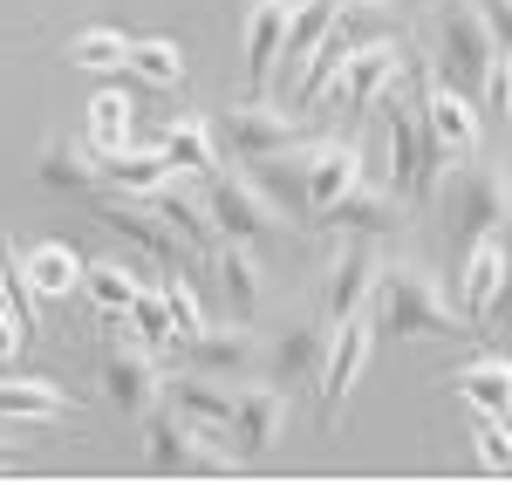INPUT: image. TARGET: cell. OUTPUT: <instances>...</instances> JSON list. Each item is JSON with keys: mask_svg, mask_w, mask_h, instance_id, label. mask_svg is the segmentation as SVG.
Wrapping results in <instances>:
<instances>
[{"mask_svg": "<svg viewBox=\"0 0 512 485\" xmlns=\"http://www.w3.org/2000/svg\"><path fill=\"white\" fill-rule=\"evenodd\" d=\"M362 315L376 335H390V342H458V335H478L465 315H458V301L437 287V274L424 260H383L376 267V287H369V301H362Z\"/></svg>", "mask_w": 512, "mask_h": 485, "instance_id": "cell-1", "label": "cell"}, {"mask_svg": "<svg viewBox=\"0 0 512 485\" xmlns=\"http://www.w3.org/2000/svg\"><path fill=\"white\" fill-rule=\"evenodd\" d=\"M144 465H151V479H233L246 458H233L226 445V424H198L185 410L158 397V404L144 410Z\"/></svg>", "mask_w": 512, "mask_h": 485, "instance_id": "cell-2", "label": "cell"}, {"mask_svg": "<svg viewBox=\"0 0 512 485\" xmlns=\"http://www.w3.org/2000/svg\"><path fill=\"white\" fill-rule=\"evenodd\" d=\"M417 82H424V62L410 55L403 76L383 82V96L369 103V110H383V123H390V192L403 205H417V199H431V192H437V164H431V144H424Z\"/></svg>", "mask_w": 512, "mask_h": 485, "instance_id": "cell-3", "label": "cell"}, {"mask_svg": "<svg viewBox=\"0 0 512 485\" xmlns=\"http://www.w3.org/2000/svg\"><path fill=\"white\" fill-rule=\"evenodd\" d=\"M198 192H205V212H212L219 240H267V233L287 226V205L253 171H212V178H198Z\"/></svg>", "mask_w": 512, "mask_h": 485, "instance_id": "cell-4", "label": "cell"}, {"mask_svg": "<svg viewBox=\"0 0 512 485\" xmlns=\"http://www.w3.org/2000/svg\"><path fill=\"white\" fill-rule=\"evenodd\" d=\"M417 110H424V144H431V164H465L478 151V96L472 89H458V82H444L437 69H424L417 82Z\"/></svg>", "mask_w": 512, "mask_h": 485, "instance_id": "cell-5", "label": "cell"}, {"mask_svg": "<svg viewBox=\"0 0 512 485\" xmlns=\"http://www.w3.org/2000/svg\"><path fill=\"white\" fill-rule=\"evenodd\" d=\"M451 226H458V240H478V233H512V178L499 158H472L458 164V178H451Z\"/></svg>", "mask_w": 512, "mask_h": 485, "instance_id": "cell-6", "label": "cell"}, {"mask_svg": "<svg viewBox=\"0 0 512 485\" xmlns=\"http://www.w3.org/2000/svg\"><path fill=\"white\" fill-rule=\"evenodd\" d=\"M403 62H410V48H396L390 35L362 41V48H349V62L328 76V89L315 96V110H335V117H362L376 96H383V82L403 76Z\"/></svg>", "mask_w": 512, "mask_h": 485, "instance_id": "cell-7", "label": "cell"}, {"mask_svg": "<svg viewBox=\"0 0 512 485\" xmlns=\"http://www.w3.org/2000/svg\"><path fill=\"white\" fill-rule=\"evenodd\" d=\"M369 349H376V328H369V315H362V308L328 328V349H321V369H315L321 431H335V424H342V404H349V390L362 383V369H369Z\"/></svg>", "mask_w": 512, "mask_h": 485, "instance_id": "cell-8", "label": "cell"}, {"mask_svg": "<svg viewBox=\"0 0 512 485\" xmlns=\"http://www.w3.org/2000/svg\"><path fill=\"white\" fill-rule=\"evenodd\" d=\"M492 55H499V35H492V21H485V7H478V0H451L444 21H437V76L478 96Z\"/></svg>", "mask_w": 512, "mask_h": 485, "instance_id": "cell-9", "label": "cell"}, {"mask_svg": "<svg viewBox=\"0 0 512 485\" xmlns=\"http://www.w3.org/2000/svg\"><path fill=\"white\" fill-rule=\"evenodd\" d=\"M96 376H103V397H110V410H123V417H144V410L164 397V356H158V349H144L137 335L103 342Z\"/></svg>", "mask_w": 512, "mask_h": 485, "instance_id": "cell-10", "label": "cell"}, {"mask_svg": "<svg viewBox=\"0 0 512 485\" xmlns=\"http://www.w3.org/2000/svg\"><path fill=\"white\" fill-rule=\"evenodd\" d=\"M308 137H315L308 110H287V103H267V96H246V103H233V110H226V144L239 151V164L274 158V151L308 144Z\"/></svg>", "mask_w": 512, "mask_h": 485, "instance_id": "cell-11", "label": "cell"}, {"mask_svg": "<svg viewBox=\"0 0 512 485\" xmlns=\"http://www.w3.org/2000/svg\"><path fill=\"white\" fill-rule=\"evenodd\" d=\"M89 205H96V219H103L110 233H123L137 253H151L158 267H185V240L164 226V212L144 199V192H110V185H96Z\"/></svg>", "mask_w": 512, "mask_h": 485, "instance_id": "cell-12", "label": "cell"}, {"mask_svg": "<svg viewBox=\"0 0 512 485\" xmlns=\"http://www.w3.org/2000/svg\"><path fill=\"white\" fill-rule=\"evenodd\" d=\"M362 178H369V158H362L355 137H315V144H308V171H301V212L321 219V212L342 199V192H355Z\"/></svg>", "mask_w": 512, "mask_h": 485, "instance_id": "cell-13", "label": "cell"}, {"mask_svg": "<svg viewBox=\"0 0 512 485\" xmlns=\"http://www.w3.org/2000/svg\"><path fill=\"white\" fill-rule=\"evenodd\" d=\"M287 417H294L287 390L246 376V383H239V410H233V424H226V438L239 445V458H267V451L287 438Z\"/></svg>", "mask_w": 512, "mask_h": 485, "instance_id": "cell-14", "label": "cell"}, {"mask_svg": "<svg viewBox=\"0 0 512 485\" xmlns=\"http://www.w3.org/2000/svg\"><path fill=\"white\" fill-rule=\"evenodd\" d=\"M212 294L226 301L233 322H253V315L267 308V267H260L253 240H219L212 246Z\"/></svg>", "mask_w": 512, "mask_h": 485, "instance_id": "cell-15", "label": "cell"}, {"mask_svg": "<svg viewBox=\"0 0 512 485\" xmlns=\"http://www.w3.org/2000/svg\"><path fill=\"white\" fill-rule=\"evenodd\" d=\"M328 328H335L328 315H287V322H280V335L267 342V349H260V363H267V383H280V390H287V383H308V376L321 369Z\"/></svg>", "mask_w": 512, "mask_h": 485, "instance_id": "cell-16", "label": "cell"}, {"mask_svg": "<svg viewBox=\"0 0 512 485\" xmlns=\"http://www.w3.org/2000/svg\"><path fill=\"white\" fill-rule=\"evenodd\" d=\"M376 267H383V253H376V240H369V233H349V240H342V253L328 260V287H321V315H328V322H342V315H355V308L369 301V287H376Z\"/></svg>", "mask_w": 512, "mask_h": 485, "instance_id": "cell-17", "label": "cell"}, {"mask_svg": "<svg viewBox=\"0 0 512 485\" xmlns=\"http://www.w3.org/2000/svg\"><path fill=\"white\" fill-rule=\"evenodd\" d=\"M185 363L192 369H212V376H226V383H246L253 376V363H260V335H253V322H205L185 342Z\"/></svg>", "mask_w": 512, "mask_h": 485, "instance_id": "cell-18", "label": "cell"}, {"mask_svg": "<svg viewBox=\"0 0 512 485\" xmlns=\"http://www.w3.org/2000/svg\"><path fill=\"white\" fill-rule=\"evenodd\" d=\"M315 226H321V233H369V240H383V233H396V226H403V199L362 178L355 192H342V199L321 212Z\"/></svg>", "mask_w": 512, "mask_h": 485, "instance_id": "cell-19", "label": "cell"}, {"mask_svg": "<svg viewBox=\"0 0 512 485\" xmlns=\"http://www.w3.org/2000/svg\"><path fill=\"white\" fill-rule=\"evenodd\" d=\"M287 14H294V0H253L246 7V96H267L274 89Z\"/></svg>", "mask_w": 512, "mask_h": 485, "instance_id": "cell-20", "label": "cell"}, {"mask_svg": "<svg viewBox=\"0 0 512 485\" xmlns=\"http://www.w3.org/2000/svg\"><path fill=\"white\" fill-rule=\"evenodd\" d=\"M499 274H506V233H478V240H465V274H458V315H465L472 328H485V315H492Z\"/></svg>", "mask_w": 512, "mask_h": 485, "instance_id": "cell-21", "label": "cell"}, {"mask_svg": "<svg viewBox=\"0 0 512 485\" xmlns=\"http://www.w3.org/2000/svg\"><path fill=\"white\" fill-rule=\"evenodd\" d=\"M451 390L465 397V410H485V417H512V356L506 349H478L451 369Z\"/></svg>", "mask_w": 512, "mask_h": 485, "instance_id": "cell-22", "label": "cell"}, {"mask_svg": "<svg viewBox=\"0 0 512 485\" xmlns=\"http://www.w3.org/2000/svg\"><path fill=\"white\" fill-rule=\"evenodd\" d=\"M164 397L185 410V417H198V424H233V410H239V383L212 376V369L178 363L171 376H164Z\"/></svg>", "mask_w": 512, "mask_h": 485, "instance_id": "cell-23", "label": "cell"}, {"mask_svg": "<svg viewBox=\"0 0 512 485\" xmlns=\"http://www.w3.org/2000/svg\"><path fill=\"white\" fill-rule=\"evenodd\" d=\"M0 417L7 424H62V417H76V397L48 376H0Z\"/></svg>", "mask_w": 512, "mask_h": 485, "instance_id": "cell-24", "label": "cell"}, {"mask_svg": "<svg viewBox=\"0 0 512 485\" xmlns=\"http://www.w3.org/2000/svg\"><path fill=\"white\" fill-rule=\"evenodd\" d=\"M14 260H21V274H28V287L41 301H62V294L82 287V253L69 240H35V246H21Z\"/></svg>", "mask_w": 512, "mask_h": 485, "instance_id": "cell-25", "label": "cell"}, {"mask_svg": "<svg viewBox=\"0 0 512 485\" xmlns=\"http://www.w3.org/2000/svg\"><path fill=\"white\" fill-rule=\"evenodd\" d=\"M151 205L164 212V226H171V233H178L185 246H198V253H212V246H219V226H212V212H205V192H198V178H192V185L164 178L158 192H151Z\"/></svg>", "mask_w": 512, "mask_h": 485, "instance_id": "cell-26", "label": "cell"}, {"mask_svg": "<svg viewBox=\"0 0 512 485\" xmlns=\"http://www.w3.org/2000/svg\"><path fill=\"white\" fill-rule=\"evenodd\" d=\"M35 178L48 192H82V199H89V192L103 185V158L82 151V144H69V137H48L41 158H35Z\"/></svg>", "mask_w": 512, "mask_h": 485, "instance_id": "cell-27", "label": "cell"}, {"mask_svg": "<svg viewBox=\"0 0 512 485\" xmlns=\"http://www.w3.org/2000/svg\"><path fill=\"white\" fill-rule=\"evenodd\" d=\"M164 158H171V171L178 178H212L219 171V144H212V130H205V117H171L164 123Z\"/></svg>", "mask_w": 512, "mask_h": 485, "instance_id": "cell-28", "label": "cell"}, {"mask_svg": "<svg viewBox=\"0 0 512 485\" xmlns=\"http://www.w3.org/2000/svg\"><path fill=\"white\" fill-rule=\"evenodd\" d=\"M123 69H130L137 82H151V89H185V48H178L171 35H130Z\"/></svg>", "mask_w": 512, "mask_h": 485, "instance_id": "cell-29", "label": "cell"}, {"mask_svg": "<svg viewBox=\"0 0 512 485\" xmlns=\"http://www.w3.org/2000/svg\"><path fill=\"white\" fill-rule=\"evenodd\" d=\"M137 267H123V260H82V294L110 315V322H123L130 315V301H137Z\"/></svg>", "mask_w": 512, "mask_h": 485, "instance_id": "cell-30", "label": "cell"}, {"mask_svg": "<svg viewBox=\"0 0 512 485\" xmlns=\"http://www.w3.org/2000/svg\"><path fill=\"white\" fill-rule=\"evenodd\" d=\"M164 178H171V158H164V151H137V144H123V151L103 158V185H110V192H144V199H151Z\"/></svg>", "mask_w": 512, "mask_h": 485, "instance_id": "cell-31", "label": "cell"}, {"mask_svg": "<svg viewBox=\"0 0 512 485\" xmlns=\"http://www.w3.org/2000/svg\"><path fill=\"white\" fill-rule=\"evenodd\" d=\"M130 130H137L130 96H123V89H96V103H89V151H96V158H110V151L130 144Z\"/></svg>", "mask_w": 512, "mask_h": 485, "instance_id": "cell-32", "label": "cell"}, {"mask_svg": "<svg viewBox=\"0 0 512 485\" xmlns=\"http://www.w3.org/2000/svg\"><path fill=\"white\" fill-rule=\"evenodd\" d=\"M62 55H69V69H89V76H103V69H123V55H130V35L96 21V28H76Z\"/></svg>", "mask_w": 512, "mask_h": 485, "instance_id": "cell-33", "label": "cell"}, {"mask_svg": "<svg viewBox=\"0 0 512 485\" xmlns=\"http://www.w3.org/2000/svg\"><path fill=\"white\" fill-rule=\"evenodd\" d=\"M130 335H137L144 349H158V356L178 349V328H171V308H164V287H137V301H130Z\"/></svg>", "mask_w": 512, "mask_h": 485, "instance_id": "cell-34", "label": "cell"}, {"mask_svg": "<svg viewBox=\"0 0 512 485\" xmlns=\"http://www.w3.org/2000/svg\"><path fill=\"white\" fill-rule=\"evenodd\" d=\"M472 445H478V465H485V472H506L512 479V417L472 410Z\"/></svg>", "mask_w": 512, "mask_h": 485, "instance_id": "cell-35", "label": "cell"}, {"mask_svg": "<svg viewBox=\"0 0 512 485\" xmlns=\"http://www.w3.org/2000/svg\"><path fill=\"white\" fill-rule=\"evenodd\" d=\"M164 308H171V328H178V349L192 342L198 328H205V301L192 294V281H185V267H171V281H164Z\"/></svg>", "mask_w": 512, "mask_h": 485, "instance_id": "cell-36", "label": "cell"}, {"mask_svg": "<svg viewBox=\"0 0 512 485\" xmlns=\"http://www.w3.org/2000/svg\"><path fill=\"white\" fill-rule=\"evenodd\" d=\"M478 117H512V48L499 41V55L485 62V82H478Z\"/></svg>", "mask_w": 512, "mask_h": 485, "instance_id": "cell-37", "label": "cell"}, {"mask_svg": "<svg viewBox=\"0 0 512 485\" xmlns=\"http://www.w3.org/2000/svg\"><path fill=\"white\" fill-rule=\"evenodd\" d=\"M485 328H506V335H512V233H506V274H499V294H492Z\"/></svg>", "mask_w": 512, "mask_h": 485, "instance_id": "cell-38", "label": "cell"}, {"mask_svg": "<svg viewBox=\"0 0 512 485\" xmlns=\"http://www.w3.org/2000/svg\"><path fill=\"white\" fill-rule=\"evenodd\" d=\"M21 342H28V328H21V315L0 301V363H14V356H21Z\"/></svg>", "mask_w": 512, "mask_h": 485, "instance_id": "cell-39", "label": "cell"}, {"mask_svg": "<svg viewBox=\"0 0 512 485\" xmlns=\"http://www.w3.org/2000/svg\"><path fill=\"white\" fill-rule=\"evenodd\" d=\"M14 472H28V438L21 431H0V479H14Z\"/></svg>", "mask_w": 512, "mask_h": 485, "instance_id": "cell-40", "label": "cell"}, {"mask_svg": "<svg viewBox=\"0 0 512 485\" xmlns=\"http://www.w3.org/2000/svg\"><path fill=\"white\" fill-rule=\"evenodd\" d=\"M478 7H485V21H492V35H499V41L512 48V0H478Z\"/></svg>", "mask_w": 512, "mask_h": 485, "instance_id": "cell-41", "label": "cell"}]
</instances>
